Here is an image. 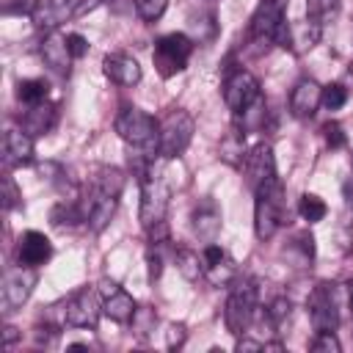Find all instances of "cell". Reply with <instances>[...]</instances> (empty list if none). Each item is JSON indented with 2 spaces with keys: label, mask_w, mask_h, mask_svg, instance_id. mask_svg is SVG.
Segmentation results:
<instances>
[{
  "label": "cell",
  "mask_w": 353,
  "mask_h": 353,
  "mask_svg": "<svg viewBox=\"0 0 353 353\" xmlns=\"http://www.w3.org/2000/svg\"><path fill=\"white\" fill-rule=\"evenodd\" d=\"M254 314H256V281L245 276L234 279L229 298H226V309H223L226 331L234 336H243L248 325L254 323Z\"/></svg>",
  "instance_id": "5"
},
{
  "label": "cell",
  "mask_w": 353,
  "mask_h": 353,
  "mask_svg": "<svg viewBox=\"0 0 353 353\" xmlns=\"http://www.w3.org/2000/svg\"><path fill=\"white\" fill-rule=\"evenodd\" d=\"M69 39V50H72V58H83L88 52V41L80 36V33H66Z\"/></svg>",
  "instance_id": "36"
},
{
  "label": "cell",
  "mask_w": 353,
  "mask_h": 353,
  "mask_svg": "<svg viewBox=\"0 0 353 353\" xmlns=\"http://www.w3.org/2000/svg\"><path fill=\"white\" fill-rule=\"evenodd\" d=\"M325 212H328V207H325V201H323L320 196H314V193H303V196L298 199V215H301L306 223H317V221H323Z\"/></svg>",
  "instance_id": "27"
},
{
  "label": "cell",
  "mask_w": 353,
  "mask_h": 353,
  "mask_svg": "<svg viewBox=\"0 0 353 353\" xmlns=\"http://www.w3.org/2000/svg\"><path fill=\"white\" fill-rule=\"evenodd\" d=\"M19 204H22V193H19L17 182H14V176L6 174V176H3V210L8 212V210H14V207H19Z\"/></svg>",
  "instance_id": "34"
},
{
  "label": "cell",
  "mask_w": 353,
  "mask_h": 353,
  "mask_svg": "<svg viewBox=\"0 0 353 353\" xmlns=\"http://www.w3.org/2000/svg\"><path fill=\"white\" fill-rule=\"evenodd\" d=\"M113 130L119 132V138L124 143H130L132 149H141L146 154L154 157L157 143H160V121L154 116H149L146 110H141L138 105H121V110L116 113Z\"/></svg>",
  "instance_id": "3"
},
{
  "label": "cell",
  "mask_w": 353,
  "mask_h": 353,
  "mask_svg": "<svg viewBox=\"0 0 353 353\" xmlns=\"http://www.w3.org/2000/svg\"><path fill=\"white\" fill-rule=\"evenodd\" d=\"M254 196H256L254 199V232H256L259 240H270L281 229V223L287 218L284 185L276 176V179L265 182L262 188H256Z\"/></svg>",
  "instance_id": "4"
},
{
  "label": "cell",
  "mask_w": 353,
  "mask_h": 353,
  "mask_svg": "<svg viewBox=\"0 0 353 353\" xmlns=\"http://www.w3.org/2000/svg\"><path fill=\"white\" fill-rule=\"evenodd\" d=\"M350 163H353V152H350Z\"/></svg>",
  "instance_id": "44"
},
{
  "label": "cell",
  "mask_w": 353,
  "mask_h": 353,
  "mask_svg": "<svg viewBox=\"0 0 353 353\" xmlns=\"http://www.w3.org/2000/svg\"><path fill=\"white\" fill-rule=\"evenodd\" d=\"M342 193H345V201H347V207L353 210V174L345 179V185H342Z\"/></svg>",
  "instance_id": "40"
},
{
  "label": "cell",
  "mask_w": 353,
  "mask_h": 353,
  "mask_svg": "<svg viewBox=\"0 0 353 353\" xmlns=\"http://www.w3.org/2000/svg\"><path fill=\"white\" fill-rule=\"evenodd\" d=\"M146 262H149V279L154 281V279H160V273H163V256L154 251H149V256H146Z\"/></svg>",
  "instance_id": "38"
},
{
  "label": "cell",
  "mask_w": 353,
  "mask_h": 353,
  "mask_svg": "<svg viewBox=\"0 0 353 353\" xmlns=\"http://www.w3.org/2000/svg\"><path fill=\"white\" fill-rule=\"evenodd\" d=\"M165 6H168V0H135V11H138V17L143 22L160 19L163 11H165Z\"/></svg>",
  "instance_id": "32"
},
{
  "label": "cell",
  "mask_w": 353,
  "mask_h": 353,
  "mask_svg": "<svg viewBox=\"0 0 353 353\" xmlns=\"http://www.w3.org/2000/svg\"><path fill=\"white\" fill-rule=\"evenodd\" d=\"M193 232L204 243H215V237L221 232V210L215 207V201H204V204L196 207V212H193Z\"/></svg>",
  "instance_id": "21"
},
{
  "label": "cell",
  "mask_w": 353,
  "mask_h": 353,
  "mask_svg": "<svg viewBox=\"0 0 353 353\" xmlns=\"http://www.w3.org/2000/svg\"><path fill=\"white\" fill-rule=\"evenodd\" d=\"M50 223L58 226V229H63V226H74V223H85L80 201H72V199L58 201V204L52 207V212H50Z\"/></svg>",
  "instance_id": "23"
},
{
  "label": "cell",
  "mask_w": 353,
  "mask_h": 353,
  "mask_svg": "<svg viewBox=\"0 0 353 353\" xmlns=\"http://www.w3.org/2000/svg\"><path fill=\"white\" fill-rule=\"evenodd\" d=\"M339 6H342V0H306V17L320 22V25H325L328 19L336 17Z\"/></svg>",
  "instance_id": "28"
},
{
  "label": "cell",
  "mask_w": 353,
  "mask_h": 353,
  "mask_svg": "<svg viewBox=\"0 0 353 353\" xmlns=\"http://www.w3.org/2000/svg\"><path fill=\"white\" fill-rule=\"evenodd\" d=\"M276 3H281V6H284V3H287V0H276Z\"/></svg>",
  "instance_id": "43"
},
{
  "label": "cell",
  "mask_w": 353,
  "mask_h": 353,
  "mask_svg": "<svg viewBox=\"0 0 353 353\" xmlns=\"http://www.w3.org/2000/svg\"><path fill=\"white\" fill-rule=\"evenodd\" d=\"M36 281H39L36 268L17 265V268L6 270V276H3V290H0V298H3V314L17 312V309L30 298Z\"/></svg>",
  "instance_id": "11"
},
{
  "label": "cell",
  "mask_w": 353,
  "mask_h": 353,
  "mask_svg": "<svg viewBox=\"0 0 353 353\" xmlns=\"http://www.w3.org/2000/svg\"><path fill=\"white\" fill-rule=\"evenodd\" d=\"M102 72L116 85H135L141 83V63L127 52H108L102 61Z\"/></svg>",
  "instance_id": "18"
},
{
  "label": "cell",
  "mask_w": 353,
  "mask_h": 353,
  "mask_svg": "<svg viewBox=\"0 0 353 353\" xmlns=\"http://www.w3.org/2000/svg\"><path fill=\"white\" fill-rule=\"evenodd\" d=\"M240 168H243L245 185H248L251 190L262 188L265 182L276 179V160H273V149H270L268 143H256V146H251V149L245 152V157H243Z\"/></svg>",
  "instance_id": "13"
},
{
  "label": "cell",
  "mask_w": 353,
  "mask_h": 353,
  "mask_svg": "<svg viewBox=\"0 0 353 353\" xmlns=\"http://www.w3.org/2000/svg\"><path fill=\"white\" fill-rule=\"evenodd\" d=\"M99 314H105L102 312V295H97L88 287L72 292L69 301L63 303V320L74 328H97Z\"/></svg>",
  "instance_id": "12"
},
{
  "label": "cell",
  "mask_w": 353,
  "mask_h": 353,
  "mask_svg": "<svg viewBox=\"0 0 353 353\" xmlns=\"http://www.w3.org/2000/svg\"><path fill=\"white\" fill-rule=\"evenodd\" d=\"M345 102H347V88L342 83H331V85L323 88V105L328 110H339Z\"/></svg>",
  "instance_id": "33"
},
{
  "label": "cell",
  "mask_w": 353,
  "mask_h": 353,
  "mask_svg": "<svg viewBox=\"0 0 353 353\" xmlns=\"http://www.w3.org/2000/svg\"><path fill=\"white\" fill-rule=\"evenodd\" d=\"M320 33H323V25L314 22V19H301V22H290V36H287V47H292L295 52H303V50H312L317 41H320Z\"/></svg>",
  "instance_id": "22"
},
{
  "label": "cell",
  "mask_w": 353,
  "mask_h": 353,
  "mask_svg": "<svg viewBox=\"0 0 353 353\" xmlns=\"http://www.w3.org/2000/svg\"><path fill=\"white\" fill-rule=\"evenodd\" d=\"M193 130H196V124H193V116L188 110H179V108L176 110H168L165 119L160 121L157 154L165 157V160H176L188 149V143L193 138Z\"/></svg>",
  "instance_id": "7"
},
{
  "label": "cell",
  "mask_w": 353,
  "mask_h": 353,
  "mask_svg": "<svg viewBox=\"0 0 353 353\" xmlns=\"http://www.w3.org/2000/svg\"><path fill=\"white\" fill-rule=\"evenodd\" d=\"M121 188H124V174L113 165H99L94 171V176H88V188L80 199V207H83L85 226L94 234H99L110 223V218L119 207Z\"/></svg>",
  "instance_id": "1"
},
{
  "label": "cell",
  "mask_w": 353,
  "mask_h": 353,
  "mask_svg": "<svg viewBox=\"0 0 353 353\" xmlns=\"http://www.w3.org/2000/svg\"><path fill=\"white\" fill-rule=\"evenodd\" d=\"M309 347L314 353H339L342 350V345H339V339H336L334 331H317L314 339L309 342Z\"/></svg>",
  "instance_id": "31"
},
{
  "label": "cell",
  "mask_w": 353,
  "mask_h": 353,
  "mask_svg": "<svg viewBox=\"0 0 353 353\" xmlns=\"http://www.w3.org/2000/svg\"><path fill=\"white\" fill-rule=\"evenodd\" d=\"M47 94H50V85L41 80V77H30V80H19L17 83V99L22 105H39V102H47Z\"/></svg>",
  "instance_id": "24"
},
{
  "label": "cell",
  "mask_w": 353,
  "mask_h": 353,
  "mask_svg": "<svg viewBox=\"0 0 353 353\" xmlns=\"http://www.w3.org/2000/svg\"><path fill=\"white\" fill-rule=\"evenodd\" d=\"M306 309H309V320L314 325V331H334L339 325V317H342V298H339V284L334 281H320L309 301H306Z\"/></svg>",
  "instance_id": "8"
},
{
  "label": "cell",
  "mask_w": 353,
  "mask_h": 353,
  "mask_svg": "<svg viewBox=\"0 0 353 353\" xmlns=\"http://www.w3.org/2000/svg\"><path fill=\"white\" fill-rule=\"evenodd\" d=\"M237 350L243 353V350H265V342H256V339H245V336H240L237 339Z\"/></svg>",
  "instance_id": "39"
},
{
  "label": "cell",
  "mask_w": 353,
  "mask_h": 353,
  "mask_svg": "<svg viewBox=\"0 0 353 353\" xmlns=\"http://www.w3.org/2000/svg\"><path fill=\"white\" fill-rule=\"evenodd\" d=\"M290 312H292V303L287 301V298H273L270 303H268V309H265V320H268V325L270 328H284V323L290 320Z\"/></svg>",
  "instance_id": "30"
},
{
  "label": "cell",
  "mask_w": 353,
  "mask_h": 353,
  "mask_svg": "<svg viewBox=\"0 0 353 353\" xmlns=\"http://www.w3.org/2000/svg\"><path fill=\"white\" fill-rule=\"evenodd\" d=\"M17 328L14 325H6V347H14V342H17Z\"/></svg>",
  "instance_id": "41"
},
{
  "label": "cell",
  "mask_w": 353,
  "mask_h": 353,
  "mask_svg": "<svg viewBox=\"0 0 353 353\" xmlns=\"http://www.w3.org/2000/svg\"><path fill=\"white\" fill-rule=\"evenodd\" d=\"M223 102L234 116H245L259 102V80L245 69H234L223 80Z\"/></svg>",
  "instance_id": "10"
},
{
  "label": "cell",
  "mask_w": 353,
  "mask_h": 353,
  "mask_svg": "<svg viewBox=\"0 0 353 353\" xmlns=\"http://www.w3.org/2000/svg\"><path fill=\"white\" fill-rule=\"evenodd\" d=\"M287 36H290V22L284 17V6L276 0H262L251 17V44H259L265 50L270 44L287 47Z\"/></svg>",
  "instance_id": "6"
},
{
  "label": "cell",
  "mask_w": 353,
  "mask_h": 353,
  "mask_svg": "<svg viewBox=\"0 0 353 353\" xmlns=\"http://www.w3.org/2000/svg\"><path fill=\"white\" fill-rule=\"evenodd\" d=\"M55 119H58V108L52 105V102H39V105H30L28 110H25V116H22V130L28 132V135H47L50 130H52V124H55Z\"/></svg>",
  "instance_id": "20"
},
{
  "label": "cell",
  "mask_w": 353,
  "mask_h": 353,
  "mask_svg": "<svg viewBox=\"0 0 353 353\" xmlns=\"http://www.w3.org/2000/svg\"><path fill=\"white\" fill-rule=\"evenodd\" d=\"M39 55H41V61H44L52 72H58V74H66V72H69V63L74 61V58H72V50H69V39H66L58 28L44 33V39L39 41Z\"/></svg>",
  "instance_id": "15"
},
{
  "label": "cell",
  "mask_w": 353,
  "mask_h": 353,
  "mask_svg": "<svg viewBox=\"0 0 353 353\" xmlns=\"http://www.w3.org/2000/svg\"><path fill=\"white\" fill-rule=\"evenodd\" d=\"M50 256H52V243H50V237H47L44 232L30 229V232H25V234L19 237V245H17V259H19V265L39 268V265H44Z\"/></svg>",
  "instance_id": "19"
},
{
  "label": "cell",
  "mask_w": 353,
  "mask_h": 353,
  "mask_svg": "<svg viewBox=\"0 0 353 353\" xmlns=\"http://www.w3.org/2000/svg\"><path fill=\"white\" fill-rule=\"evenodd\" d=\"M350 309H353V284H350Z\"/></svg>",
  "instance_id": "42"
},
{
  "label": "cell",
  "mask_w": 353,
  "mask_h": 353,
  "mask_svg": "<svg viewBox=\"0 0 353 353\" xmlns=\"http://www.w3.org/2000/svg\"><path fill=\"white\" fill-rule=\"evenodd\" d=\"M323 135H325V143H328L331 149H342V146L347 143V135H345L342 124H336V121H328V124L323 127Z\"/></svg>",
  "instance_id": "35"
},
{
  "label": "cell",
  "mask_w": 353,
  "mask_h": 353,
  "mask_svg": "<svg viewBox=\"0 0 353 353\" xmlns=\"http://www.w3.org/2000/svg\"><path fill=\"white\" fill-rule=\"evenodd\" d=\"M99 295H102V312H105L113 323H119V325L132 323V317H135V312H138V303H135V298H132L124 287H119V284L110 281V279H102V281H99Z\"/></svg>",
  "instance_id": "14"
},
{
  "label": "cell",
  "mask_w": 353,
  "mask_h": 353,
  "mask_svg": "<svg viewBox=\"0 0 353 353\" xmlns=\"http://www.w3.org/2000/svg\"><path fill=\"white\" fill-rule=\"evenodd\" d=\"M320 105H323V85L312 77L298 80L290 94V113L295 119H312Z\"/></svg>",
  "instance_id": "16"
},
{
  "label": "cell",
  "mask_w": 353,
  "mask_h": 353,
  "mask_svg": "<svg viewBox=\"0 0 353 353\" xmlns=\"http://www.w3.org/2000/svg\"><path fill=\"white\" fill-rule=\"evenodd\" d=\"M174 259H176L179 273H182L188 281H196V279L204 276V259H201L196 251H190V248H176Z\"/></svg>",
  "instance_id": "25"
},
{
  "label": "cell",
  "mask_w": 353,
  "mask_h": 353,
  "mask_svg": "<svg viewBox=\"0 0 353 353\" xmlns=\"http://www.w3.org/2000/svg\"><path fill=\"white\" fill-rule=\"evenodd\" d=\"M171 160L160 157L157 163H152L138 179H141V223L143 229L165 221V210L174 193V179H171Z\"/></svg>",
  "instance_id": "2"
},
{
  "label": "cell",
  "mask_w": 353,
  "mask_h": 353,
  "mask_svg": "<svg viewBox=\"0 0 353 353\" xmlns=\"http://www.w3.org/2000/svg\"><path fill=\"white\" fill-rule=\"evenodd\" d=\"M3 163L6 168H22L33 163V135H28L25 130H6L3 135Z\"/></svg>",
  "instance_id": "17"
},
{
  "label": "cell",
  "mask_w": 353,
  "mask_h": 353,
  "mask_svg": "<svg viewBox=\"0 0 353 353\" xmlns=\"http://www.w3.org/2000/svg\"><path fill=\"white\" fill-rule=\"evenodd\" d=\"M221 157H223L226 163H234V165L243 163V157H245V132H243V130L232 127V132H229L226 141L221 143Z\"/></svg>",
  "instance_id": "26"
},
{
  "label": "cell",
  "mask_w": 353,
  "mask_h": 353,
  "mask_svg": "<svg viewBox=\"0 0 353 353\" xmlns=\"http://www.w3.org/2000/svg\"><path fill=\"white\" fill-rule=\"evenodd\" d=\"M204 276L210 279L212 287H221V284H232V281L237 279V268H234V262L226 256V259H221L218 265L204 268Z\"/></svg>",
  "instance_id": "29"
},
{
  "label": "cell",
  "mask_w": 353,
  "mask_h": 353,
  "mask_svg": "<svg viewBox=\"0 0 353 353\" xmlns=\"http://www.w3.org/2000/svg\"><path fill=\"white\" fill-rule=\"evenodd\" d=\"M185 325L182 323H174V325H168V347L174 350V347H182V342H185Z\"/></svg>",
  "instance_id": "37"
},
{
  "label": "cell",
  "mask_w": 353,
  "mask_h": 353,
  "mask_svg": "<svg viewBox=\"0 0 353 353\" xmlns=\"http://www.w3.org/2000/svg\"><path fill=\"white\" fill-rule=\"evenodd\" d=\"M190 55H193V41L185 33H165L154 41L152 61H154V69L160 72V77H171L188 66Z\"/></svg>",
  "instance_id": "9"
}]
</instances>
